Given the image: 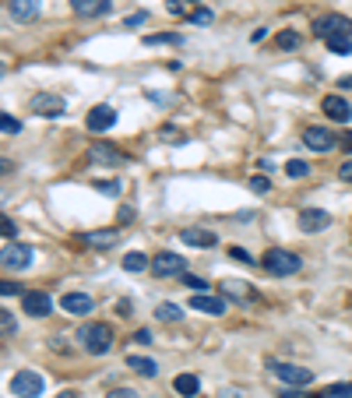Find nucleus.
<instances>
[{
    "label": "nucleus",
    "instance_id": "nucleus-1",
    "mask_svg": "<svg viewBox=\"0 0 352 398\" xmlns=\"http://www.w3.org/2000/svg\"><path fill=\"white\" fill-rule=\"evenodd\" d=\"M74 338L81 342V349H85L88 356H106V353L113 349V328H109L106 321H88V324H81Z\"/></svg>",
    "mask_w": 352,
    "mask_h": 398
},
{
    "label": "nucleus",
    "instance_id": "nucleus-2",
    "mask_svg": "<svg viewBox=\"0 0 352 398\" xmlns=\"http://www.w3.org/2000/svg\"><path fill=\"white\" fill-rule=\"evenodd\" d=\"M261 268L275 278H285V275H296L303 268L300 254H292V250H282V247H268L264 257H261Z\"/></svg>",
    "mask_w": 352,
    "mask_h": 398
},
{
    "label": "nucleus",
    "instance_id": "nucleus-3",
    "mask_svg": "<svg viewBox=\"0 0 352 398\" xmlns=\"http://www.w3.org/2000/svg\"><path fill=\"white\" fill-rule=\"evenodd\" d=\"M8 388H11V395H18V398H39V395L46 391V377H42L39 370H18Z\"/></svg>",
    "mask_w": 352,
    "mask_h": 398
},
{
    "label": "nucleus",
    "instance_id": "nucleus-4",
    "mask_svg": "<svg viewBox=\"0 0 352 398\" xmlns=\"http://www.w3.org/2000/svg\"><path fill=\"white\" fill-rule=\"evenodd\" d=\"M268 367H271V374H275L278 381H285V384H292V388H307V384L314 381V370H310V367H300V363H282V360H271Z\"/></svg>",
    "mask_w": 352,
    "mask_h": 398
},
{
    "label": "nucleus",
    "instance_id": "nucleus-5",
    "mask_svg": "<svg viewBox=\"0 0 352 398\" xmlns=\"http://www.w3.org/2000/svg\"><path fill=\"white\" fill-rule=\"evenodd\" d=\"M314 35L317 39H338V35H352V22L345 18V15H324V18H317L314 22Z\"/></svg>",
    "mask_w": 352,
    "mask_h": 398
},
{
    "label": "nucleus",
    "instance_id": "nucleus-6",
    "mask_svg": "<svg viewBox=\"0 0 352 398\" xmlns=\"http://www.w3.org/2000/svg\"><path fill=\"white\" fill-rule=\"evenodd\" d=\"M32 261H35V250H32L29 244H11V240H8L4 254H0V264H4L8 271H25Z\"/></svg>",
    "mask_w": 352,
    "mask_h": 398
},
{
    "label": "nucleus",
    "instance_id": "nucleus-7",
    "mask_svg": "<svg viewBox=\"0 0 352 398\" xmlns=\"http://www.w3.org/2000/svg\"><path fill=\"white\" fill-rule=\"evenodd\" d=\"M152 271H155V278L184 275V271H187V261H184V254H173V250H159V254H155V261H152Z\"/></svg>",
    "mask_w": 352,
    "mask_h": 398
},
{
    "label": "nucleus",
    "instance_id": "nucleus-8",
    "mask_svg": "<svg viewBox=\"0 0 352 398\" xmlns=\"http://www.w3.org/2000/svg\"><path fill=\"white\" fill-rule=\"evenodd\" d=\"M303 145H307L310 152L328 155L331 148H338V145H342V138H335L328 127H317V124H314V127H307V131H303Z\"/></svg>",
    "mask_w": 352,
    "mask_h": 398
},
{
    "label": "nucleus",
    "instance_id": "nucleus-9",
    "mask_svg": "<svg viewBox=\"0 0 352 398\" xmlns=\"http://www.w3.org/2000/svg\"><path fill=\"white\" fill-rule=\"evenodd\" d=\"M64 99L61 95H53V92H39V95H32V113L35 117H49V120H56V117H64Z\"/></svg>",
    "mask_w": 352,
    "mask_h": 398
},
{
    "label": "nucleus",
    "instance_id": "nucleus-10",
    "mask_svg": "<svg viewBox=\"0 0 352 398\" xmlns=\"http://www.w3.org/2000/svg\"><path fill=\"white\" fill-rule=\"evenodd\" d=\"M22 310H25L29 317H46V314L53 310V300H49V293H42V289H29V293H22Z\"/></svg>",
    "mask_w": 352,
    "mask_h": 398
},
{
    "label": "nucleus",
    "instance_id": "nucleus-11",
    "mask_svg": "<svg viewBox=\"0 0 352 398\" xmlns=\"http://www.w3.org/2000/svg\"><path fill=\"white\" fill-rule=\"evenodd\" d=\"M113 124H116V109H113V106H92L88 117H85V127H88L92 134H102V131H109Z\"/></svg>",
    "mask_w": 352,
    "mask_h": 398
},
{
    "label": "nucleus",
    "instance_id": "nucleus-12",
    "mask_svg": "<svg viewBox=\"0 0 352 398\" xmlns=\"http://www.w3.org/2000/svg\"><path fill=\"white\" fill-rule=\"evenodd\" d=\"M321 109H324V117H328V120H335V124H345V120H352V106H349L342 95H324Z\"/></svg>",
    "mask_w": 352,
    "mask_h": 398
},
{
    "label": "nucleus",
    "instance_id": "nucleus-13",
    "mask_svg": "<svg viewBox=\"0 0 352 398\" xmlns=\"http://www.w3.org/2000/svg\"><path fill=\"white\" fill-rule=\"evenodd\" d=\"M328 225H331V215L324 208H303L300 212V230L303 233H321V230H328Z\"/></svg>",
    "mask_w": 352,
    "mask_h": 398
},
{
    "label": "nucleus",
    "instance_id": "nucleus-14",
    "mask_svg": "<svg viewBox=\"0 0 352 398\" xmlns=\"http://www.w3.org/2000/svg\"><path fill=\"white\" fill-rule=\"evenodd\" d=\"M191 310H201V314H211V317H222L229 307L222 296H211V293H194L191 296Z\"/></svg>",
    "mask_w": 352,
    "mask_h": 398
},
{
    "label": "nucleus",
    "instance_id": "nucleus-15",
    "mask_svg": "<svg viewBox=\"0 0 352 398\" xmlns=\"http://www.w3.org/2000/svg\"><path fill=\"white\" fill-rule=\"evenodd\" d=\"M42 11V0H8V15L15 22H35Z\"/></svg>",
    "mask_w": 352,
    "mask_h": 398
},
{
    "label": "nucleus",
    "instance_id": "nucleus-16",
    "mask_svg": "<svg viewBox=\"0 0 352 398\" xmlns=\"http://www.w3.org/2000/svg\"><path fill=\"white\" fill-rule=\"evenodd\" d=\"M71 8H74V15H81V18H102V15H109V0H71Z\"/></svg>",
    "mask_w": 352,
    "mask_h": 398
},
{
    "label": "nucleus",
    "instance_id": "nucleus-17",
    "mask_svg": "<svg viewBox=\"0 0 352 398\" xmlns=\"http://www.w3.org/2000/svg\"><path fill=\"white\" fill-rule=\"evenodd\" d=\"M180 240H184L187 247H215V244H218V237H215L211 230H198V225H191V230H180Z\"/></svg>",
    "mask_w": 352,
    "mask_h": 398
},
{
    "label": "nucleus",
    "instance_id": "nucleus-18",
    "mask_svg": "<svg viewBox=\"0 0 352 398\" xmlns=\"http://www.w3.org/2000/svg\"><path fill=\"white\" fill-rule=\"evenodd\" d=\"M61 307H64L67 314H74V317H85L95 303H92V296H88V293H67V296L61 300Z\"/></svg>",
    "mask_w": 352,
    "mask_h": 398
},
{
    "label": "nucleus",
    "instance_id": "nucleus-19",
    "mask_svg": "<svg viewBox=\"0 0 352 398\" xmlns=\"http://www.w3.org/2000/svg\"><path fill=\"white\" fill-rule=\"evenodd\" d=\"M88 159H92V162H99V166H120V162H124V155H120V152L109 148V145H102V141H95V145L88 148Z\"/></svg>",
    "mask_w": 352,
    "mask_h": 398
},
{
    "label": "nucleus",
    "instance_id": "nucleus-20",
    "mask_svg": "<svg viewBox=\"0 0 352 398\" xmlns=\"http://www.w3.org/2000/svg\"><path fill=\"white\" fill-rule=\"evenodd\" d=\"M173 391L184 395V398H194V395L201 391V381H198L194 374H176V377H173Z\"/></svg>",
    "mask_w": 352,
    "mask_h": 398
},
{
    "label": "nucleus",
    "instance_id": "nucleus-21",
    "mask_svg": "<svg viewBox=\"0 0 352 398\" xmlns=\"http://www.w3.org/2000/svg\"><path fill=\"white\" fill-rule=\"evenodd\" d=\"M127 367H131L134 374H141V377H155V374H159V363H155V360H148V356H134V353L127 356Z\"/></svg>",
    "mask_w": 352,
    "mask_h": 398
},
{
    "label": "nucleus",
    "instance_id": "nucleus-22",
    "mask_svg": "<svg viewBox=\"0 0 352 398\" xmlns=\"http://www.w3.org/2000/svg\"><path fill=\"white\" fill-rule=\"evenodd\" d=\"M180 42H184L180 32H152V35H145V46H180Z\"/></svg>",
    "mask_w": 352,
    "mask_h": 398
},
{
    "label": "nucleus",
    "instance_id": "nucleus-23",
    "mask_svg": "<svg viewBox=\"0 0 352 398\" xmlns=\"http://www.w3.org/2000/svg\"><path fill=\"white\" fill-rule=\"evenodd\" d=\"M88 247H113L116 240H120V233H116V230H106V233H85L81 237Z\"/></svg>",
    "mask_w": 352,
    "mask_h": 398
},
{
    "label": "nucleus",
    "instance_id": "nucleus-24",
    "mask_svg": "<svg viewBox=\"0 0 352 398\" xmlns=\"http://www.w3.org/2000/svg\"><path fill=\"white\" fill-rule=\"evenodd\" d=\"M148 268H152V261L141 250H127L124 254V271H148Z\"/></svg>",
    "mask_w": 352,
    "mask_h": 398
},
{
    "label": "nucleus",
    "instance_id": "nucleus-25",
    "mask_svg": "<svg viewBox=\"0 0 352 398\" xmlns=\"http://www.w3.org/2000/svg\"><path fill=\"white\" fill-rule=\"evenodd\" d=\"M155 317L166 321V324H176V321H184V310L176 307V303H159V307H155Z\"/></svg>",
    "mask_w": 352,
    "mask_h": 398
},
{
    "label": "nucleus",
    "instance_id": "nucleus-26",
    "mask_svg": "<svg viewBox=\"0 0 352 398\" xmlns=\"http://www.w3.org/2000/svg\"><path fill=\"white\" fill-rule=\"evenodd\" d=\"M285 177H289V180H303V177H310V162H303V159H289V162H285Z\"/></svg>",
    "mask_w": 352,
    "mask_h": 398
},
{
    "label": "nucleus",
    "instance_id": "nucleus-27",
    "mask_svg": "<svg viewBox=\"0 0 352 398\" xmlns=\"http://www.w3.org/2000/svg\"><path fill=\"white\" fill-rule=\"evenodd\" d=\"M222 293H225V296H237V300H240V296L247 300V296H250V286H247V282H237V278H225V282H222Z\"/></svg>",
    "mask_w": 352,
    "mask_h": 398
},
{
    "label": "nucleus",
    "instance_id": "nucleus-28",
    "mask_svg": "<svg viewBox=\"0 0 352 398\" xmlns=\"http://www.w3.org/2000/svg\"><path fill=\"white\" fill-rule=\"evenodd\" d=\"M300 42H303V39L292 32V29H282V32L275 35V46H278V49H300Z\"/></svg>",
    "mask_w": 352,
    "mask_h": 398
},
{
    "label": "nucleus",
    "instance_id": "nucleus-29",
    "mask_svg": "<svg viewBox=\"0 0 352 398\" xmlns=\"http://www.w3.org/2000/svg\"><path fill=\"white\" fill-rule=\"evenodd\" d=\"M317 398H352V381H345V384H328Z\"/></svg>",
    "mask_w": 352,
    "mask_h": 398
},
{
    "label": "nucleus",
    "instance_id": "nucleus-30",
    "mask_svg": "<svg viewBox=\"0 0 352 398\" xmlns=\"http://www.w3.org/2000/svg\"><path fill=\"white\" fill-rule=\"evenodd\" d=\"M328 49H331V53H338V56H352V35L328 39Z\"/></svg>",
    "mask_w": 352,
    "mask_h": 398
},
{
    "label": "nucleus",
    "instance_id": "nucleus-31",
    "mask_svg": "<svg viewBox=\"0 0 352 398\" xmlns=\"http://www.w3.org/2000/svg\"><path fill=\"white\" fill-rule=\"evenodd\" d=\"M0 331H4V338H15L18 335V321L11 310H0Z\"/></svg>",
    "mask_w": 352,
    "mask_h": 398
},
{
    "label": "nucleus",
    "instance_id": "nucleus-32",
    "mask_svg": "<svg viewBox=\"0 0 352 398\" xmlns=\"http://www.w3.org/2000/svg\"><path fill=\"white\" fill-rule=\"evenodd\" d=\"M0 131H4L8 138H15V134H22V124L11 117V113H0Z\"/></svg>",
    "mask_w": 352,
    "mask_h": 398
},
{
    "label": "nucleus",
    "instance_id": "nucleus-33",
    "mask_svg": "<svg viewBox=\"0 0 352 398\" xmlns=\"http://www.w3.org/2000/svg\"><path fill=\"white\" fill-rule=\"evenodd\" d=\"M99 194H109V198H116V194H120V184H116V180H95L92 184Z\"/></svg>",
    "mask_w": 352,
    "mask_h": 398
},
{
    "label": "nucleus",
    "instance_id": "nucleus-34",
    "mask_svg": "<svg viewBox=\"0 0 352 398\" xmlns=\"http://www.w3.org/2000/svg\"><path fill=\"white\" fill-rule=\"evenodd\" d=\"M180 278H184V286H191L194 293H205V289H208V282H205V278H198V275H187V271H184Z\"/></svg>",
    "mask_w": 352,
    "mask_h": 398
},
{
    "label": "nucleus",
    "instance_id": "nucleus-35",
    "mask_svg": "<svg viewBox=\"0 0 352 398\" xmlns=\"http://www.w3.org/2000/svg\"><path fill=\"white\" fill-rule=\"evenodd\" d=\"M250 191H254V194H268V191H271V180H268V177H254V180H250Z\"/></svg>",
    "mask_w": 352,
    "mask_h": 398
},
{
    "label": "nucleus",
    "instance_id": "nucleus-36",
    "mask_svg": "<svg viewBox=\"0 0 352 398\" xmlns=\"http://www.w3.org/2000/svg\"><path fill=\"white\" fill-rule=\"evenodd\" d=\"M191 25H211V11H191Z\"/></svg>",
    "mask_w": 352,
    "mask_h": 398
},
{
    "label": "nucleus",
    "instance_id": "nucleus-37",
    "mask_svg": "<svg viewBox=\"0 0 352 398\" xmlns=\"http://www.w3.org/2000/svg\"><path fill=\"white\" fill-rule=\"evenodd\" d=\"M229 257H232V261H243V264H254V257H250L243 247H229Z\"/></svg>",
    "mask_w": 352,
    "mask_h": 398
},
{
    "label": "nucleus",
    "instance_id": "nucleus-38",
    "mask_svg": "<svg viewBox=\"0 0 352 398\" xmlns=\"http://www.w3.org/2000/svg\"><path fill=\"white\" fill-rule=\"evenodd\" d=\"M338 180H345V184H352V155L338 166Z\"/></svg>",
    "mask_w": 352,
    "mask_h": 398
},
{
    "label": "nucleus",
    "instance_id": "nucleus-39",
    "mask_svg": "<svg viewBox=\"0 0 352 398\" xmlns=\"http://www.w3.org/2000/svg\"><path fill=\"white\" fill-rule=\"evenodd\" d=\"M106 398H141V395H138L134 388H113V391H109Z\"/></svg>",
    "mask_w": 352,
    "mask_h": 398
},
{
    "label": "nucleus",
    "instance_id": "nucleus-40",
    "mask_svg": "<svg viewBox=\"0 0 352 398\" xmlns=\"http://www.w3.org/2000/svg\"><path fill=\"white\" fill-rule=\"evenodd\" d=\"M148 22V11H134L127 22H124V29H134V25H145Z\"/></svg>",
    "mask_w": 352,
    "mask_h": 398
},
{
    "label": "nucleus",
    "instance_id": "nucleus-41",
    "mask_svg": "<svg viewBox=\"0 0 352 398\" xmlns=\"http://www.w3.org/2000/svg\"><path fill=\"white\" fill-rule=\"evenodd\" d=\"M134 342H138V346H152L155 338H152V331H145V328H141V331H134Z\"/></svg>",
    "mask_w": 352,
    "mask_h": 398
},
{
    "label": "nucleus",
    "instance_id": "nucleus-42",
    "mask_svg": "<svg viewBox=\"0 0 352 398\" xmlns=\"http://www.w3.org/2000/svg\"><path fill=\"white\" fill-rule=\"evenodd\" d=\"M0 233H4V240H15V237H18V225H15L11 218H4V230H0Z\"/></svg>",
    "mask_w": 352,
    "mask_h": 398
},
{
    "label": "nucleus",
    "instance_id": "nucleus-43",
    "mask_svg": "<svg viewBox=\"0 0 352 398\" xmlns=\"http://www.w3.org/2000/svg\"><path fill=\"white\" fill-rule=\"evenodd\" d=\"M0 293H4V296H15V293H22V286H18V282H4V286H0Z\"/></svg>",
    "mask_w": 352,
    "mask_h": 398
},
{
    "label": "nucleus",
    "instance_id": "nucleus-44",
    "mask_svg": "<svg viewBox=\"0 0 352 398\" xmlns=\"http://www.w3.org/2000/svg\"><path fill=\"white\" fill-rule=\"evenodd\" d=\"M166 11H169V15H184V4H180V0H169Z\"/></svg>",
    "mask_w": 352,
    "mask_h": 398
},
{
    "label": "nucleus",
    "instance_id": "nucleus-45",
    "mask_svg": "<svg viewBox=\"0 0 352 398\" xmlns=\"http://www.w3.org/2000/svg\"><path fill=\"white\" fill-rule=\"evenodd\" d=\"M131 310H134V307H131V300H120V303H116V314H124V317H127Z\"/></svg>",
    "mask_w": 352,
    "mask_h": 398
},
{
    "label": "nucleus",
    "instance_id": "nucleus-46",
    "mask_svg": "<svg viewBox=\"0 0 352 398\" xmlns=\"http://www.w3.org/2000/svg\"><path fill=\"white\" fill-rule=\"evenodd\" d=\"M278 398H303V395H300V391H296V388H292V384H289V388H285V391H278Z\"/></svg>",
    "mask_w": 352,
    "mask_h": 398
},
{
    "label": "nucleus",
    "instance_id": "nucleus-47",
    "mask_svg": "<svg viewBox=\"0 0 352 398\" xmlns=\"http://www.w3.org/2000/svg\"><path fill=\"white\" fill-rule=\"evenodd\" d=\"M116 218H120V222H131V218H134V208H120V212H116Z\"/></svg>",
    "mask_w": 352,
    "mask_h": 398
},
{
    "label": "nucleus",
    "instance_id": "nucleus-48",
    "mask_svg": "<svg viewBox=\"0 0 352 398\" xmlns=\"http://www.w3.org/2000/svg\"><path fill=\"white\" fill-rule=\"evenodd\" d=\"M342 148H345V152L352 155V134H345V138H342Z\"/></svg>",
    "mask_w": 352,
    "mask_h": 398
},
{
    "label": "nucleus",
    "instance_id": "nucleus-49",
    "mask_svg": "<svg viewBox=\"0 0 352 398\" xmlns=\"http://www.w3.org/2000/svg\"><path fill=\"white\" fill-rule=\"evenodd\" d=\"M338 85H342V88H352V74H345V78H342Z\"/></svg>",
    "mask_w": 352,
    "mask_h": 398
},
{
    "label": "nucleus",
    "instance_id": "nucleus-50",
    "mask_svg": "<svg viewBox=\"0 0 352 398\" xmlns=\"http://www.w3.org/2000/svg\"><path fill=\"white\" fill-rule=\"evenodd\" d=\"M56 398H78V391H61V395H56Z\"/></svg>",
    "mask_w": 352,
    "mask_h": 398
}]
</instances>
